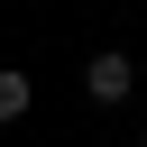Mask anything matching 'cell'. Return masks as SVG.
Returning <instances> with one entry per match:
<instances>
[{"instance_id": "cell-1", "label": "cell", "mask_w": 147, "mask_h": 147, "mask_svg": "<svg viewBox=\"0 0 147 147\" xmlns=\"http://www.w3.org/2000/svg\"><path fill=\"white\" fill-rule=\"evenodd\" d=\"M83 101H92V110H129V101H138V64H129L119 46L83 55Z\"/></svg>"}, {"instance_id": "cell-2", "label": "cell", "mask_w": 147, "mask_h": 147, "mask_svg": "<svg viewBox=\"0 0 147 147\" xmlns=\"http://www.w3.org/2000/svg\"><path fill=\"white\" fill-rule=\"evenodd\" d=\"M28 101H37V83H28L18 64H0V129H9V119H28Z\"/></svg>"}, {"instance_id": "cell-3", "label": "cell", "mask_w": 147, "mask_h": 147, "mask_svg": "<svg viewBox=\"0 0 147 147\" xmlns=\"http://www.w3.org/2000/svg\"><path fill=\"white\" fill-rule=\"evenodd\" d=\"M129 147H147V138H129Z\"/></svg>"}, {"instance_id": "cell-4", "label": "cell", "mask_w": 147, "mask_h": 147, "mask_svg": "<svg viewBox=\"0 0 147 147\" xmlns=\"http://www.w3.org/2000/svg\"><path fill=\"white\" fill-rule=\"evenodd\" d=\"M138 138H147V129H138Z\"/></svg>"}]
</instances>
